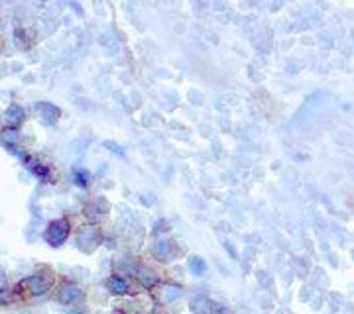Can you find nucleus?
<instances>
[{"label":"nucleus","instance_id":"nucleus-1","mask_svg":"<svg viewBox=\"0 0 354 314\" xmlns=\"http://www.w3.org/2000/svg\"><path fill=\"white\" fill-rule=\"evenodd\" d=\"M69 232H71L69 220L57 218V220H54V222L47 224V228H45V232H43V240H45L49 245L59 247V245H63V244L67 242Z\"/></svg>","mask_w":354,"mask_h":314},{"label":"nucleus","instance_id":"nucleus-2","mask_svg":"<svg viewBox=\"0 0 354 314\" xmlns=\"http://www.w3.org/2000/svg\"><path fill=\"white\" fill-rule=\"evenodd\" d=\"M100 244V232L94 226H83L77 236V247H81L85 253H91Z\"/></svg>","mask_w":354,"mask_h":314},{"label":"nucleus","instance_id":"nucleus-3","mask_svg":"<svg viewBox=\"0 0 354 314\" xmlns=\"http://www.w3.org/2000/svg\"><path fill=\"white\" fill-rule=\"evenodd\" d=\"M154 297H156V302L160 304H168L171 300H177L181 295H183V287L177 285V283H160L158 287H154Z\"/></svg>","mask_w":354,"mask_h":314},{"label":"nucleus","instance_id":"nucleus-4","mask_svg":"<svg viewBox=\"0 0 354 314\" xmlns=\"http://www.w3.org/2000/svg\"><path fill=\"white\" fill-rule=\"evenodd\" d=\"M151 253H154V257L158 261H171L175 257V245H173V242L162 238V240H158L154 244V247H151Z\"/></svg>","mask_w":354,"mask_h":314},{"label":"nucleus","instance_id":"nucleus-5","mask_svg":"<svg viewBox=\"0 0 354 314\" xmlns=\"http://www.w3.org/2000/svg\"><path fill=\"white\" fill-rule=\"evenodd\" d=\"M189 308L193 310V314H219V306L205 297H195L189 302Z\"/></svg>","mask_w":354,"mask_h":314},{"label":"nucleus","instance_id":"nucleus-6","mask_svg":"<svg viewBox=\"0 0 354 314\" xmlns=\"http://www.w3.org/2000/svg\"><path fill=\"white\" fill-rule=\"evenodd\" d=\"M81 297H83V289H81L77 283H67V285H63V287L59 289V293H57V300H59L61 304H71V302L79 300Z\"/></svg>","mask_w":354,"mask_h":314},{"label":"nucleus","instance_id":"nucleus-7","mask_svg":"<svg viewBox=\"0 0 354 314\" xmlns=\"http://www.w3.org/2000/svg\"><path fill=\"white\" fill-rule=\"evenodd\" d=\"M136 277H138V281L144 285V287H148V289H154V287H158L160 285V277H158V273L151 269V267H148V265H138V269H136Z\"/></svg>","mask_w":354,"mask_h":314},{"label":"nucleus","instance_id":"nucleus-8","mask_svg":"<svg viewBox=\"0 0 354 314\" xmlns=\"http://www.w3.org/2000/svg\"><path fill=\"white\" fill-rule=\"evenodd\" d=\"M36 110L41 116V120L47 122V124H56L59 120V116H61L59 108L54 106V104H49V102H37L36 104Z\"/></svg>","mask_w":354,"mask_h":314},{"label":"nucleus","instance_id":"nucleus-9","mask_svg":"<svg viewBox=\"0 0 354 314\" xmlns=\"http://www.w3.org/2000/svg\"><path fill=\"white\" fill-rule=\"evenodd\" d=\"M24 285L28 287V291L32 295H43L49 289V285H52V281H49L47 277H43V275H34L30 279H26Z\"/></svg>","mask_w":354,"mask_h":314},{"label":"nucleus","instance_id":"nucleus-10","mask_svg":"<svg viewBox=\"0 0 354 314\" xmlns=\"http://www.w3.org/2000/svg\"><path fill=\"white\" fill-rule=\"evenodd\" d=\"M4 120H6V124H8V128L16 130V126H20V124L26 120V112H24L22 106H18V104H12V106L6 110Z\"/></svg>","mask_w":354,"mask_h":314},{"label":"nucleus","instance_id":"nucleus-11","mask_svg":"<svg viewBox=\"0 0 354 314\" xmlns=\"http://www.w3.org/2000/svg\"><path fill=\"white\" fill-rule=\"evenodd\" d=\"M107 289H109L112 295H126L128 289H130V285H128L126 279H122V277H118V275H112V277L107 279Z\"/></svg>","mask_w":354,"mask_h":314},{"label":"nucleus","instance_id":"nucleus-12","mask_svg":"<svg viewBox=\"0 0 354 314\" xmlns=\"http://www.w3.org/2000/svg\"><path fill=\"white\" fill-rule=\"evenodd\" d=\"M187 267H189V271L193 275H205L207 273V261L203 257H199V255H191L187 259Z\"/></svg>","mask_w":354,"mask_h":314},{"label":"nucleus","instance_id":"nucleus-13","mask_svg":"<svg viewBox=\"0 0 354 314\" xmlns=\"http://www.w3.org/2000/svg\"><path fill=\"white\" fill-rule=\"evenodd\" d=\"M26 165H28V169L34 173V175H37V177H47V167L41 163V161H37V159H26L24 161Z\"/></svg>","mask_w":354,"mask_h":314},{"label":"nucleus","instance_id":"nucleus-14","mask_svg":"<svg viewBox=\"0 0 354 314\" xmlns=\"http://www.w3.org/2000/svg\"><path fill=\"white\" fill-rule=\"evenodd\" d=\"M0 140H2V143H6V145H12V143H18L20 134L12 128H6V130H2V134H0Z\"/></svg>","mask_w":354,"mask_h":314},{"label":"nucleus","instance_id":"nucleus-15","mask_svg":"<svg viewBox=\"0 0 354 314\" xmlns=\"http://www.w3.org/2000/svg\"><path fill=\"white\" fill-rule=\"evenodd\" d=\"M75 183H77L79 187H87V185H89V171H85V169L77 171V173H75Z\"/></svg>","mask_w":354,"mask_h":314},{"label":"nucleus","instance_id":"nucleus-16","mask_svg":"<svg viewBox=\"0 0 354 314\" xmlns=\"http://www.w3.org/2000/svg\"><path fill=\"white\" fill-rule=\"evenodd\" d=\"M8 302H12V295L2 289L0 291V304H8Z\"/></svg>","mask_w":354,"mask_h":314},{"label":"nucleus","instance_id":"nucleus-17","mask_svg":"<svg viewBox=\"0 0 354 314\" xmlns=\"http://www.w3.org/2000/svg\"><path fill=\"white\" fill-rule=\"evenodd\" d=\"M105 147H109V149H112V151H116L118 155H124V151H122V147H118L116 143H111V141H107L105 143Z\"/></svg>","mask_w":354,"mask_h":314},{"label":"nucleus","instance_id":"nucleus-18","mask_svg":"<svg viewBox=\"0 0 354 314\" xmlns=\"http://www.w3.org/2000/svg\"><path fill=\"white\" fill-rule=\"evenodd\" d=\"M69 314H89V308H87V306H77V308H73Z\"/></svg>","mask_w":354,"mask_h":314},{"label":"nucleus","instance_id":"nucleus-19","mask_svg":"<svg viewBox=\"0 0 354 314\" xmlns=\"http://www.w3.org/2000/svg\"><path fill=\"white\" fill-rule=\"evenodd\" d=\"M4 287H6V275H4V271H0V291Z\"/></svg>","mask_w":354,"mask_h":314},{"label":"nucleus","instance_id":"nucleus-20","mask_svg":"<svg viewBox=\"0 0 354 314\" xmlns=\"http://www.w3.org/2000/svg\"><path fill=\"white\" fill-rule=\"evenodd\" d=\"M149 314H164V312H160V310H156V312H149Z\"/></svg>","mask_w":354,"mask_h":314}]
</instances>
